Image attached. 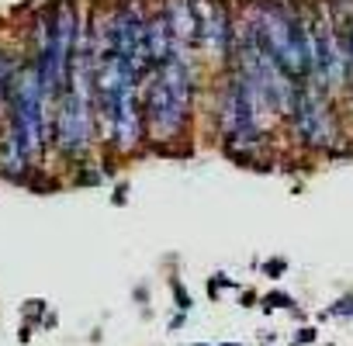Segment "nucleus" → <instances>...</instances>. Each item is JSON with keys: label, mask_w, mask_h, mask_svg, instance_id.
<instances>
[{"label": "nucleus", "mask_w": 353, "mask_h": 346, "mask_svg": "<svg viewBox=\"0 0 353 346\" xmlns=\"http://www.w3.org/2000/svg\"><path fill=\"white\" fill-rule=\"evenodd\" d=\"M188 108H191V66L176 45L152 73V83H149V94H145V111H149V121L159 135H176L188 118Z\"/></svg>", "instance_id": "obj_1"}, {"label": "nucleus", "mask_w": 353, "mask_h": 346, "mask_svg": "<svg viewBox=\"0 0 353 346\" xmlns=\"http://www.w3.org/2000/svg\"><path fill=\"white\" fill-rule=\"evenodd\" d=\"M77 18L70 4H59L46 21H42V45L35 56L46 97L66 94V83L73 80V63H77Z\"/></svg>", "instance_id": "obj_2"}, {"label": "nucleus", "mask_w": 353, "mask_h": 346, "mask_svg": "<svg viewBox=\"0 0 353 346\" xmlns=\"http://www.w3.org/2000/svg\"><path fill=\"white\" fill-rule=\"evenodd\" d=\"M219 118H222V132H225L229 142L243 145V142L256 139V132H260V101H256V90L250 87V80L243 73L225 83Z\"/></svg>", "instance_id": "obj_3"}, {"label": "nucleus", "mask_w": 353, "mask_h": 346, "mask_svg": "<svg viewBox=\"0 0 353 346\" xmlns=\"http://www.w3.org/2000/svg\"><path fill=\"white\" fill-rule=\"evenodd\" d=\"M294 128L301 132L305 142L312 145H325L332 139V118L325 111V104L312 94V90H301L298 87V97H294Z\"/></svg>", "instance_id": "obj_4"}, {"label": "nucleus", "mask_w": 353, "mask_h": 346, "mask_svg": "<svg viewBox=\"0 0 353 346\" xmlns=\"http://www.w3.org/2000/svg\"><path fill=\"white\" fill-rule=\"evenodd\" d=\"M194 11H198V35H201V42L215 56H222L229 49V42H232V28H229V18H225L222 4H219V0H198Z\"/></svg>", "instance_id": "obj_5"}, {"label": "nucleus", "mask_w": 353, "mask_h": 346, "mask_svg": "<svg viewBox=\"0 0 353 346\" xmlns=\"http://www.w3.org/2000/svg\"><path fill=\"white\" fill-rule=\"evenodd\" d=\"M166 25H170V35L176 45H184L198 35V11L191 0H166V11H163Z\"/></svg>", "instance_id": "obj_6"}, {"label": "nucleus", "mask_w": 353, "mask_h": 346, "mask_svg": "<svg viewBox=\"0 0 353 346\" xmlns=\"http://www.w3.org/2000/svg\"><path fill=\"white\" fill-rule=\"evenodd\" d=\"M11 83V77H8V66H4V59H0V87H8Z\"/></svg>", "instance_id": "obj_7"}, {"label": "nucleus", "mask_w": 353, "mask_h": 346, "mask_svg": "<svg viewBox=\"0 0 353 346\" xmlns=\"http://www.w3.org/2000/svg\"><path fill=\"white\" fill-rule=\"evenodd\" d=\"M350 59H353V28H350Z\"/></svg>", "instance_id": "obj_8"}]
</instances>
